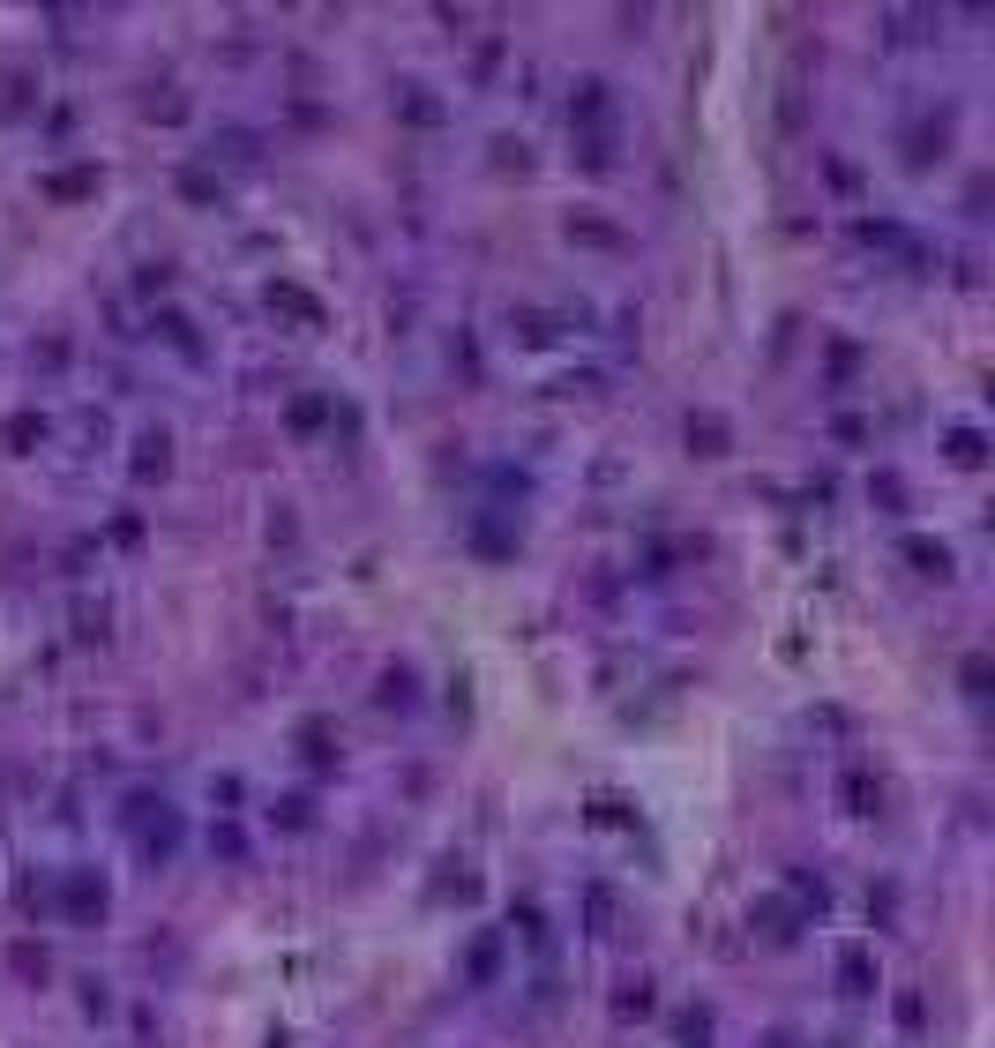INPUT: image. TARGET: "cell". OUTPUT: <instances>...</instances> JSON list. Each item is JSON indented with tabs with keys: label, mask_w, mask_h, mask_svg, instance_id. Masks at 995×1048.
<instances>
[{
	"label": "cell",
	"mask_w": 995,
	"mask_h": 1048,
	"mask_svg": "<svg viewBox=\"0 0 995 1048\" xmlns=\"http://www.w3.org/2000/svg\"><path fill=\"white\" fill-rule=\"evenodd\" d=\"M127 824H135V838H143V854H158V861H172V846H180V816H172L166 801L135 795V801H127Z\"/></svg>",
	"instance_id": "6da1fadb"
},
{
	"label": "cell",
	"mask_w": 995,
	"mask_h": 1048,
	"mask_svg": "<svg viewBox=\"0 0 995 1048\" xmlns=\"http://www.w3.org/2000/svg\"><path fill=\"white\" fill-rule=\"evenodd\" d=\"M105 906H113V891H105L98 869H68V877H60V914H68V922H98Z\"/></svg>",
	"instance_id": "7a4b0ae2"
},
{
	"label": "cell",
	"mask_w": 995,
	"mask_h": 1048,
	"mask_svg": "<svg viewBox=\"0 0 995 1048\" xmlns=\"http://www.w3.org/2000/svg\"><path fill=\"white\" fill-rule=\"evenodd\" d=\"M838 801H846L853 816H875V809H883V779H875L869 764H846V771H838Z\"/></svg>",
	"instance_id": "3957f363"
},
{
	"label": "cell",
	"mask_w": 995,
	"mask_h": 1048,
	"mask_svg": "<svg viewBox=\"0 0 995 1048\" xmlns=\"http://www.w3.org/2000/svg\"><path fill=\"white\" fill-rule=\"evenodd\" d=\"M838 989H846V996H875V951L869 944H846V951H838Z\"/></svg>",
	"instance_id": "277c9868"
},
{
	"label": "cell",
	"mask_w": 995,
	"mask_h": 1048,
	"mask_svg": "<svg viewBox=\"0 0 995 1048\" xmlns=\"http://www.w3.org/2000/svg\"><path fill=\"white\" fill-rule=\"evenodd\" d=\"M689 450H697V458H726V450H734V427L719 413H689Z\"/></svg>",
	"instance_id": "5b68a950"
},
{
	"label": "cell",
	"mask_w": 995,
	"mask_h": 1048,
	"mask_svg": "<svg viewBox=\"0 0 995 1048\" xmlns=\"http://www.w3.org/2000/svg\"><path fill=\"white\" fill-rule=\"evenodd\" d=\"M748 922L764 928V944H793V936H801V906H787V899H764Z\"/></svg>",
	"instance_id": "8992f818"
},
{
	"label": "cell",
	"mask_w": 995,
	"mask_h": 1048,
	"mask_svg": "<svg viewBox=\"0 0 995 1048\" xmlns=\"http://www.w3.org/2000/svg\"><path fill=\"white\" fill-rule=\"evenodd\" d=\"M906 562L920 570V577H936V585L951 577V546H943V540H920V532H913V540H906Z\"/></svg>",
	"instance_id": "52a82bcc"
},
{
	"label": "cell",
	"mask_w": 995,
	"mask_h": 1048,
	"mask_svg": "<svg viewBox=\"0 0 995 1048\" xmlns=\"http://www.w3.org/2000/svg\"><path fill=\"white\" fill-rule=\"evenodd\" d=\"M0 442H8V458H31V450H38V442H45V413H15V419H8V435H0Z\"/></svg>",
	"instance_id": "ba28073f"
},
{
	"label": "cell",
	"mask_w": 995,
	"mask_h": 1048,
	"mask_svg": "<svg viewBox=\"0 0 995 1048\" xmlns=\"http://www.w3.org/2000/svg\"><path fill=\"white\" fill-rule=\"evenodd\" d=\"M172 472V442L166 435H143V442H135V480H166Z\"/></svg>",
	"instance_id": "9c48e42d"
},
{
	"label": "cell",
	"mask_w": 995,
	"mask_h": 1048,
	"mask_svg": "<svg viewBox=\"0 0 995 1048\" xmlns=\"http://www.w3.org/2000/svg\"><path fill=\"white\" fill-rule=\"evenodd\" d=\"M584 914H591V936H614V922H622V899H614L607 883H591V891H584Z\"/></svg>",
	"instance_id": "30bf717a"
},
{
	"label": "cell",
	"mask_w": 995,
	"mask_h": 1048,
	"mask_svg": "<svg viewBox=\"0 0 995 1048\" xmlns=\"http://www.w3.org/2000/svg\"><path fill=\"white\" fill-rule=\"evenodd\" d=\"M943 450H951V464H965V472H973V464L988 458V435H981V427H951V435H943Z\"/></svg>",
	"instance_id": "8fae6325"
},
{
	"label": "cell",
	"mask_w": 995,
	"mask_h": 1048,
	"mask_svg": "<svg viewBox=\"0 0 995 1048\" xmlns=\"http://www.w3.org/2000/svg\"><path fill=\"white\" fill-rule=\"evenodd\" d=\"M711 1034H719V1018H711L704 1004H697V1011H681V1018H674V1041H681V1048H711Z\"/></svg>",
	"instance_id": "7c38bea8"
},
{
	"label": "cell",
	"mask_w": 995,
	"mask_h": 1048,
	"mask_svg": "<svg viewBox=\"0 0 995 1048\" xmlns=\"http://www.w3.org/2000/svg\"><path fill=\"white\" fill-rule=\"evenodd\" d=\"M652 1004H659V996H652V981H622V996H614V1018H644Z\"/></svg>",
	"instance_id": "4fadbf2b"
},
{
	"label": "cell",
	"mask_w": 995,
	"mask_h": 1048,
	"mask_svg": "<svg viewBox=\"0 0 995 1048\" xmlns=\"http://www.w3.org/2000/svg\"><path fill=\"white\" fill-rule=\"evenodd\" d=\"M330 419H337L330 397H299V405H292V427H330Z\"/></svg>",
	"instance_id": "5bb4252c"
},
{
	"label": "cell",
	"mask_w": 995,
	"mask_h": 1048,
	"mask_svg": "<svg viewBox=\"0 0 995 1048\" xmlns=\"http://www.w3.org/2000/svg\"><path fill=\"white\" fill-rule=\"evenodd\" d=\"M278 824H285V832H307V824H315V801H307V795H285V801H278Z\"/></svg>",
	"instance_id": "9a60e30c"
},
{
	"label": "cell",
	"mask_w": 995,
	"mask_h": 1048,
	"mask_svg": "<svg viewBox=\"0 0 995 1048\" xmlns=\"http://www.w3.org/2000/svg\"><path fill=\"white\" fill-rule=\"evenodd\" d=\"M270 307H285V315H299V323H315V300L299 293V285H270Z\"/></svg>",
	"instance_id": "2e32d148"
},
{
	"label": "cell",
	"mask_w": 995,
	"mask_h": 1048,
	"mask_svg": "<svg viewBox=\"0 0 995 1048\" xmlns=\"http://www.w3.org/2000/svg\"><path fill=\"white\" fill-rule=\"evenodd\" d=\"M787 883H793V899H801V906H816V914H824V899H830V891H824V877H809V869H793Z\"/></svg>",
	"instance_id": "e0dca14e"
},
{
	"label": "cell",
	"mask_w": 995,
	"mask_h": 1048,
	"mask_svg": "<svg viewBox=\"0 0 995 1048\" xmlns=\"http://www.w3.org/2000/svg\"><path fill=\"white\" fill-rule=\"evenodd\" d=\"M958 681H965V697H988V660H981V652H973V660H965V667H958Z\"/></svg>",
	"instance_id": "ac0fdd59"
},
{
	"label": "cell",
	"mask_w": 995,
	"mask_h": 1048,
	"mask_svg": "<svg viewBox=\"0 0 995 1048\" xmlns=\"http://www.w3.org/2000/svg\"><path fill=\"white\" fill-rule=\"evenodd\" d=\"M382 705H412V674H405V667L382 674Z\"/></svg>",
	"instance_id": "d6986e66"
},
{
	"label": "cell",
	"mask_w": 995,
	"mask_h": 1048,
	"mask_svg": "<svg viewBox=\"0 0 995 1048\" xmlns=\"http://www.w3.org/2000/svg\"><path fill=\"white\" fill-rule=\"evenodd\" d=\"M45 188H53V195H83V188H98V172H53Z\"/></svg>",
	"instance_id": "ffe728a7"
},
{
	"label": "cell",
	"mask_w": 995,
	"mask_h": 1048,
	"mask_svg": "<svg viewBox=\"0 0 995 1048\" xmlns=\"http://www.w3.org/2000/svg\"><path fill=\"white\" fill-rule=\"evenodd\" d=\"M898 1026H906V1034H920V1026H928V1004H920L913 989H906V996H898Z\"/></svg>",
	"instance_id": "44dd1931"
},
{
	"label": "cell",
	"mask_w": 995,
	"mask_h": 1048,
	"mask_svg": "<svg viewBox=\"0 0 995 1048\" xmlns=\"http://www.w3.org/2000/svg\"><path fill=\"white\" fill-rule=\"evenodd\" d=\"M869 495H875V503H891V509L906 503V487H898V472H875V480H869Z\"/></svg>",
	"instance_id": "7402d4cb"
},
{
	"label": "cell",
	"mask_w": 995,
	"mask_h": 1048,
	"mask_svg": "<svg viewBox=\"0 0 995 1048\" xmlns=\"http://www.w3.org/2000/svg\"><path fill=\"white\" fill-rule=\"evenodd\" d=\"M487 973H495V936H479V944H472V981H487Z\"/></svg>",
	"instance_id": "603a6c76"
},
{
	"label": "cell",
	"mask_w": 995,
	"mask_h": 1048,
	"mask_svg": "<svg viewBox=\"0 0 995 1048\" xmlns=\"http://www.w3.org/2000/svg\"><path fill=\"white\" fill-rule=\"evenodd\" d=\"M8 959H15V973H38V981H45V951H31V944H15Z\"/></svg>",
	"instance_id": "cb8c5ba5"
}]
</instances>
